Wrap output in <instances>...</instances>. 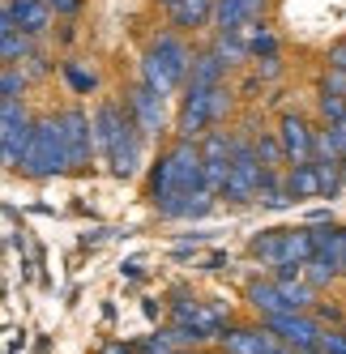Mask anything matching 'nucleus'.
Masks as SVG:
<instances>
[{"label": "nucleus", "mask_w": 346, "mask_h": 354, "mask_svg": "<svg viewBox=\"0 0 346 354\" xmlns=\"http://www.w3.org/2000/svg\"><path fill=\"white\" fill-rule=\"evenodd\" d=\"M90 133H94V154H103L111 162V175L120 180H133L141 171V149L145 137L137 129V120L129 115V107L120 98H103L90 115Z\"/></svg>", "instance_id": "nucleus-1"}, {"label": "nucleus", "mask_w": 346, "mask_h": 354, "mask_svg": "<svg viewBox=\"0 0 346 354\" xmlns=\"http://www.w3.org/2000/svg\"><path fill=\"white\" fill-rule=\"evenodd\" d=\"M188 60H192V47L184 43V35L180 30H158L150 39V47L141 52V82L167 98L184 86Z\"/></svg>", "instance_id": "nucleus-2"}, {"label": "nucleus", "mask_w": 346, "mask_h": 354, "mask_svg": "<svg viewBox=\"0 0 346 354\" xmlns=\"http://www.w3.org/2000/svg\"><path fill=\"white\" fill-rule=\"evenodd\" d=\"M192 188H206L201 184V149H197V141L176 137V145L150 171V196H154V205H163V201L192 192Z\"/></svg>", "instance_id": "nucleus-3"}, {"label": "nucleus", "mask_w": 346, "mask_h": 354, "mask_svg": "<svg viewBox=\"0 0 346 354\" xmlns=\"http://www.w3.org/2000/svg\"><path fill=\"white\" fill-rule=\"evenodd\" d=\"M235 98H231V86L218 82V86H184V103H180V115H176V137L184 141H197L206 129L222 124L231 115Z\"/></svg>", "instance_id": "nucleus-4"}, {"label": "nucleus", "mask_w": 346, "mask_h": 354, "mask_svg": "<svg viewBox=\"0 0 346 354\" xmlns=\"http://www.w3.org/2000/svg\"><path fill=\"white\" fill-rule=\"evenodd\" d=\"M17 171L30 175V180H56V175L69 171L64 145H60V129H56V115L30 120V137H26V149H21Z\"/></svg>", "instance_id": "nucleus-5"}, {"label": "nucleus", "mask_w": 346, "mask_h": 354, "mask_svg": "<svg viewBox=\"0 0 346 354\" xmlns=\"http://www.w3.org/2000/svg\"><path fill=\"white\" fill-rule=\"evenodd\" d=\"M261 180V158L253 149V137H235L231 133V167H227V184L218 196H227L231 205H248Z\"/></svg>", "instance_id": "nucleus-6"}, {"label": "nucleus", "mask_w": 346, "mask_h": 354, "mask_svg": "<svg viewBox=\"0 0 346 354\" xmlns=\"http://www.w3.org/2000/svg\"><path fill=\"white\" fill-rule=\"evenodd\" d=\"M60 129V145H64V162L69 171H86L94 162V133H90V111L82 107H64L56 115Z\"/></svg>", "instance_id": "nucleus-7"}, {"label": "nucleus", "mask_w": 346, "mask_h": 354, "mask_svg": "<svg viewBox=\"0 0 346 354\" xmlns=\"http://www.w3.org/2000/svg\"><path fill=\"white\" fill-rule=\"evenodd\" d=\"M30 111L21 98H0V162L13 167L21 162V149H26V137H30Z\"/></svg>", "instance_id": "nucleus-8"}, {"label": "nucleus", "mask_w": 346, "mask_h": 354, "mask_svg": "<svg viewBox=\"0 0 346 354\" xmlns=\"http://www.w3.org/2000/svg\"><path fill=\"white\" fill-rule=\"evenodd\" d=\"M125 107H129V115L137 120L141 137H163V133H167V98H163L158 90H150L145 82H137V86L129 90Z\"/></svg>", "instance_id": "nucleus-9"}, {"label": "nucleus", "mask_w": 346, "mask_h": 354, "mask_svg": "<svg viewBox=\"0 0 346 354\" xmlns=\"http://www.w3.org/2000/svg\"><path fill=\"white\" fill-rule=\"evenodd\" d=\"M265 9H269V0H214L210 30L214 35H244L253 21L265 17Z\"/></svg>", "instance_id": "nucleus-10"}, {"label": "nucleus", "mask_w": 346, "mask_h": 354, "mask_svg": "<svg viewBox=\"0 0 346 354\" xmlns=\"http://www.w3.org/2000/svg\"><path fill=\"white\" fill-rule=\"evenodd\" d=\"M265 328L291 350H312L316 333H320V324L312 320V312H274V316H265Z\"/></svg>", "instance_id": "nucleus-11"}, {"label": "nucleus", "mask_w": 346, "mask_h": 354, "mask_svg": "<svg viewBox=\"0 0 346 354\" xmlns=\"http://www.w3.org/2000/svg\"><path fill=\"white\" fill-rule=\"evenodd\" d=\"M278 145H282L286 167L312 162V124H308L300 111H286V115L278 120Z\"/></svg>", "instance_id": "nucleus-12"}, {"label": "nucleus", "mask_w": 346, "mask_h": 354, "mask_svg": "<svg viewBox=\"0 0 346 354\" xmlns=\"http://www.w3.org/2000/svg\"><path fill=\"white\" fill-rule=\"evenodd\" d=\"M5 9H9V17H13V26L26 35V39H47L52 35V26H56V13L47 9V0H5Z\"/></svg>", "instance_id": "nucleus-13"}, {"label": "nucleus", "mask_w": 346, "mask_h": 354, "mask_svg": "<svg viewBox=\"0 0 346 354\" xmlns=\"http://www.w3.org/2000/svg\"><path fill=\"white\" fill-rule=\"evenodd\" d=\"M171 316H176V324H180V328L197 333L201 342H210V337H218V333H222V308H201L197 299H176Z\"/></svg>", "instance_id": "nucleus-14"}, {"label": "nucleus", "mask_w": 346, "mask_h": 354, "mask_svg": "<svg viewBox=\"0 0 346 354\" xmlns=\"http://www.w3.org/2000/svg\"><path fill=\"white\" fill-rule=\"evenodd\" d=\"M163 218H206L214 209V192L210 188H192V192H180V196H171L163 201V205H154Z\"/></svg>", "instance_id": "nucleus-15"}, {"label": "nucleus", "mask_w": 346, "mask_h": 354, "mask_svg": "<svg viewBox=\"0 0 346 354\" xmlns=\"http://www.w3.org/2000/svg\"><path fill=\"white\" fill-rule=\"evenodd\" d=\"M227 73L231 68L214 56V47H206V52H192L188 73H184V86H218V82H227Z\"/></svg>", "instance_id": "nucleus-16"}, {"label": "nucleus", "mask_w": 346, "mask_h": 354, "mask_svg": "<svg viewBox=\"0 0 346 354\" xmlns=\"http://www.w3.org/2000/svg\"><path fill=\"white\" fill-rule=\"evenodd\" d=\"M35 52V39H26L17 26H13V17L9 9L0 5V64H17L21 56H30Z\"/></svg>", "instance_id": "nucleus-17"}, {"label": "nucleus", "mask_w": 346, "mask_h": 354, "mask_svg": "<svg viewBox=\"0 0 346 354\" xmlns=\"http://www.w3.org/2000/svg\"><path fill=\"white\" fill-rule=\"evenodd\" d=\"M210 9H214V0H176L167 13L176 30H210Z\"/></svg>", "instance_id": "nucleus-18"}, {"label": "nucleus", "mask_w": 346, "mask_h": 354, "mask_svg": "<svg viewBox=\"0 0 346 354\" xmlns=\"http://www.w3.org/2000/svg\"><path fill=\"white\" fill-rule=\"evenodd\" d=\"M282 188H286V201H308V196H316V171H312V162L286 167Z\"/></svg>", "instance_id": "nucleus-19"}, {"label": "nucleus", "mask_w": 346, "mask_h": 354, "mask_svg": "<svg viewBox=\"0 0 346 354\" xmlns=\"http://www.w3.org/2000/svg\"><path fill=\"white\" fill-rule=\"evenodd\" d=\"M253 201H261L265 209H282V205H291V201H286V188H282V171H269V167H261V180H257V192H253Z\"/></svg>", "instance_id": "nucleus-20"}, {"label": "nucleus", "mask_w": 346, "mask_h": 354, "mask_svg": "<svg viewBox=\"0 0 346 354\" xmlns=\"http://www.w3.org/2000/svg\"><path fill=\"white\" fill-rule=\"evenodd\" d=\"M60 77L69 82L73 94H94V90H98V73H94L86 60H78V56H69V60L60 64Z\"/></svg>", "instance_id": "nucleus-21"}, {"label": "nucleus", "mask_w": 346, "mask_h": 354, "mask_svg": "<svg viewBox=\"0 0 346 354\" xmlns=\"http://www.w3.org/2000/svg\"><path fill=\"white\" fill-rule=\"evenodd\" d=\"M248 303H253L261 316L291 312V308H286V299H282V290H278V282H253V286H248Z\"/></svg>", "instance_id": "nucleus-22"}, {"label": "nucleus", "mask_w": 346, "mask_h": 354, "mask_svg": "<svg viewBox=\"0 0 346 354\" xmlns=\"http://www.w3.org/2000/svg\"><path fill=\"white\" fill-rule=\"evenodd\" d=\"M214 56L227 64V68H235V64H244L248 60V47H244V35H214Z\"/></svg>", "instance_id": "nucleus-23"}, {"label": "nucleus", "mask_w": 346, "mask_h": 354, "mask_svg": "<svg viewBox=\"0 0 346 354\" xmlns=\"http://www.w3.org/2000/svg\"><path fill=\"white\" fill-rule=\"evenodd\" d=\"M253 149H257L261 167H269V171H282V167H286L282 145H278V133H257V137H253Z\"/></svg>", "instance_id": "nucleus-24"}, {"label": "nucleus", "mask_w": 346, "mask_h": 354, "mask_svg": "<svg viewBox=\"0 0 346 354\" xmlns=\"http://www.w3.org/2000/svg\"><path fill=\"white\" fill-rule=\"evenodd\" d=\"M338 162H342V158L312 162V171H316V196H338V192H342V180H338Z\"/></svg>", "instance_id": "nucleus-25"}, {"label": "nucleus", "mask_w": 346, "mask_h": 354, "mask_svg": "<svg viewBox=\"0 0 346 354\" xmlns=\"http://www.w3.org/2000/svg\"><path fill=\"white\" fill-rule=\"evenodd\" d=\"M312 350H316V354H346V328H342V324H320Z\"/></svg>", "instance_id": "nucleus-26"}, {"label": "nucleus", "mask_w": 346, "mask_h": 354, "mask_svg": "<svg viewBox=\"0 0 346 354\" xmlns=\"http://www.w3.org/2000/svg\"><path fill=\"white\" fill-rule=\"evenodd\" d=\"M30 86V77L21 73V64H5L0 68V98H21Z\"/></svg>", "instance_id": "nucleus-27"}, {"label": "nucleus", "mask_w": 346, "mask_h": 354, "mask_svg": "<svg viewBox=\"0 0 346 354\" xmlns=\"http://www.w3.org/2000/svg\"><path fill=\"white\" fill-rule=\"evenodd\" d=\"M316 107H320V115H325V124H342V120H346V94L320 90V94H316Z\"/></svg>", "instance_id": "nucleus-28"}, {"label": "nucleus", "mask_w": 346, "mask_h": 354, "mask_svg": "<svg viewBox=\"0 0 346 354\" xmlns=\"http://www.w3.org/2000/svg\"><path fill=\"white\" fill-rule=\"evenodd\" d=\"M86 0H47V9H52L56 17H78Z\"/></svg>", "instance_id": "nucleus-29"}, {"label": "nucleus", "mask_w": 346, "mask_h": 354, "mask_svg": "<svg viewBox=\"0 0 346 354\" xmlns=\"http://www.w3.org/2000/svg\"><path fill=\"white\" fill-rule=\"evenodd\" d=\"M325 64H329V68H338V73H346V39H338L329 52H325Z\"/></svg>", "instance_id": "nucleus-30"}, {"label": "nucleus", "mask_w": 346, "mask_h": 354, "mask_svg": "<svg viewBox=\"0 0 346 354\" xmlns=\"http://www.w3.org/2000/svg\"><path fill=\"white\" fill-rule=\"evenodd\" d=\"M325 133H329V145L338 149V158H346V120L342 124H329Z\"/></svg>", "instance_id": "nucleus-31"}, {"label": "nucleus", "mask_w": 346, "mask_h": 354, "mask_svg": "<svg viewBox=\"0 0 346 354\" xmlns=\"http://www.w3.org/2000/svg\"><path fill=\"white\" fill-rule=\"evenodd\" d=\"M320 90H334V94H346V73L329 68V73H325V82H320Z\"/></svg>", "instance_id": "nucleus-32"}, {"label": "nucleus", "mask_w": 346, "mask_h": 354, "mask_svg": "<svg viewBox=\"0 0 346 354\" xmlns=\"http://www.w3.org/2000/svg\"><path fill=\"white\" fill-rule=\"evenodd\" d=\"M312 320H316V324H342V308H329V303H325V308L312 312Z\"/></svg>", "instance_id": "nucleus-33"}, {"label": "nucleus", "mask_w": 346, "mask_h": 354, "mask_svg": "<svg viewBox=\"0 0 346 354\" xmlns=\"http://www.w3.org/2000/svg\"><path fill=\"white\" fill-rule=\"evenodd\" d=\"M338 273L346 277V231H338Z\"/></svg>", "instance_id": "nucleus-34"}, {"label": "nucleus", "mask_w": 346, "mask_h": 354, "mask_svg": "<svg viewBox=\"0 0 346 354\" xmlns=\"http://www.w3.org/2000/svg\"><path fill=\"white\" fill-rule=\"evenodd\" d=\"M222 265H231V257H222V252H214V257H210V265H206V269H222Z\"/></svg>", "instance_id": "nucleus-35"}, {"label": "nucleus", "mask_w": 346, "mask_h": 354, "mask_svg": "<svg viewBox=\"0 0 346 354\" xmlns=\"http://www.w3.org/2000/svg\"><path fill=\"white\" fill-rule=\"evenodd\" d=\"M103 354H137V350H133V346H120V342H116V346H107Z\"/></svg>", "instance_id": "nucleus-36"}, {"label": "nucleus", "mask_w": 346, "mask_h": 354, "mask_svg": "<svg viewBox=\"0 0 346 354\" xmlns=\"http://www.w3.org/2000/svg\"><path fill=\"white\" fill-rule=\"evenodd\" d=\"M158 5H167V9H171V5H176V0H158Z\"/></svg>", "instance_id": "nucleus-37"}]
</instances>
